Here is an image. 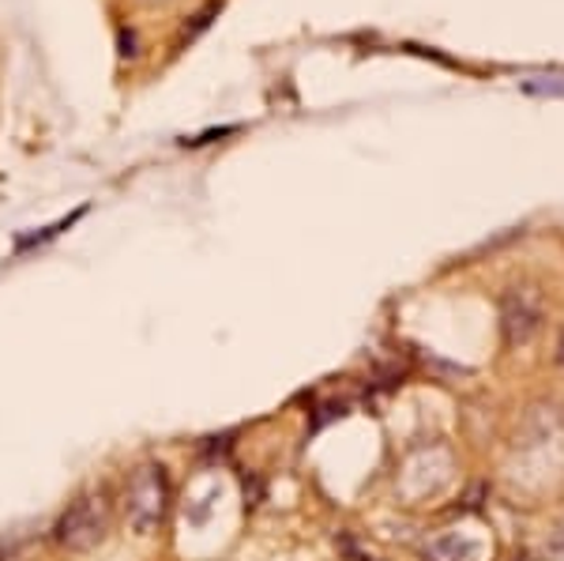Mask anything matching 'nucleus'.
<instances>
[{
    "label": "nucleus",
    "instance_id": "obj_1",
    "mask_svg": "<svg viewBox=\"0 0 564 561\" xmlns=\"http://www.w3.org/2000/svg\"><path fill=\"white\" fill-rule=\"evenodd\" d=\"M170 505H174V486L162 464H140L124 486V520L140 539L154 536L166 524Z\"/></svg>",
    "mask_w": 564,
    "mask_h": 561
},
{
    "label": "nucleus",
    "instance_id": "obj_2",
    "mask_svg": "<svg viewBox=\"0 0 564 561\" xmlns=\"http://www.w3.org/2000/svg\"><path fill=\"white\" fill-rule=\"evenodd\" d=\"M109 524H113V501H109V490H90L84 497L68 505L61 513L57 528H53V539H57L61 550L68 554H87L98 542L109 536Z\"/></svg>",
    "mask_w": 564,
    "mask_h": 561
},
{
    "label": "nucleus",
    "instance_id": "obj_3",
    "mask_svg": "<svg viewBox=\"0 0 564 561\" xmlns=\"http://www.w3.org/2000/svg\"><path fill=\"white\" fill-rule=\"evenodd\" d=\"M539 321H542V310H539V298L531 291H512L505 298V336L508 343H527L539 332Z\"/></svg>",
    "mask_w": 564,
    "mask_h": 561
},
{
    "label": "nucleus",
    "instance_id": "obj_4",
    "mask_svg": "<svg viewBox=\"0 0 564 561\" xmlns=\"http://www.w3.org/2000/svg\"><path fill=\"white\" fill-rule=\"evenodd\" d=\"M478 554H481V542L463 539V536H456V531L425 542V558L430 561H478Z\"/></svg>",
    "mask_w": 564,
    "mask_h": 561
},
{
    "label": "nucleus",
    "instance_id": "obj_5",
    "mask_svg": "<svg viewBox=\"0 0 564 561\" xmlns=\"http://www.w3.org/2000/svg\"><path fill=\"white\" fill-rule=\"evenodd\" d=\"M218 12H223V0H212V4H207L204 12H196V15H193V23H188L185 31H181V42H193L199 31H207V26H212V20H215Z\"/></svg>",
    "mask_w": 564,
    "mask_h": 561
},
{
    "label": "nucleus",
    "instance_id": "obj_6",
    "mask_svg": "<svg viewBox=\"0 0 564 561\" xmlns=\"http://www.w3.org/2000/svg\"><path fill=\"white\" fill-rule=\"evenodd\" d=\"M561 362H564V332H561V355H557Z\"/></svg>",
    "mask_w": 564,
    "mask_h": 561
}]
</instances>
